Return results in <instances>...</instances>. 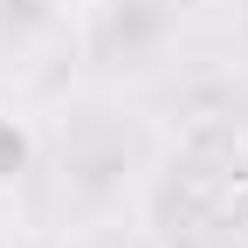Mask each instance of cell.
<instances>
[{"instance_id": "6da1fadb", "label": "cell", "mask_w": 248, "mask_h": 248, "mask_svg": "<svg viewBox=\"0 0 248 248\" xmlns=\"http://www.w3.org/2000/svg\"><path fill=\"white\" fill-rule=\"evenodd\" d=\"M28 166H35V131H28V117L0 110V186L28 179Z\"/></svg>"}, {"instance_id": "7a4b0ae2", "label": "cell", "mask_w": 248, "mask_h": 248, "mask_svg": "<svg viewBox=\"0 0 248 248\" xmlns=\"http://www.w3.org/2000/svg\"><path fill=\"white\" fill-rule=\"evenodd\" d=\"M221 221H228L234 234H248V179L234 186V193H228V207H221Z\"/></svg>"}]
</instances>
